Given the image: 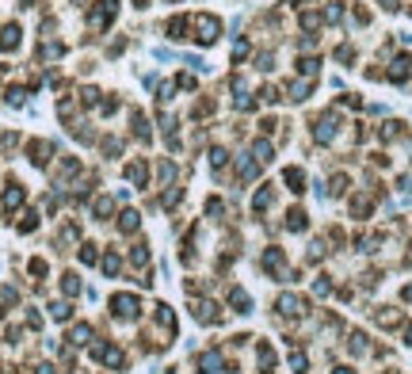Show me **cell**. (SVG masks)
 I'll return each instance as SVG.
<instances>
[{
	"instance_id": "obj_6",
	"label": "cell",
	"mask_w": 412,
	"mask_h": 374,
	"mask_svg": "<svg viewBox=\"0 0 412 374\" xmlns=\"http://www.w3.org/2000/svg\"><path fill=\"white\" fill-rule=\"evenodd\" d=\"M99 355H103V363H107V366H119V363H122V355H119L115 348H103Z\"/></svg>"
},
{
	"instance_id": "obj_2",
	"label": "cell",
	"mask_w": 412,
	"mask_h": 374,
	"mask_svg": "<svg viewBox=\"0 0 412 374\" xmlns=\"http://www.w3.org/2000/svg\"><path fill=\"white\" fill-rule=\"evenodd\" d=\"M115 309H119V317H134V309H137V302L130 294H122V298H115Z\"/></svg>"
},
{
	"instance_id": "obj_8",
	"label": "cell",
	"mask_w": 412,
	"mask_h": 374,
	"mask_svg": "<svg viewBox=\"0 0 412 374\" xmlns=\"http://www.w3.org/2000/svg\"><path fill=\"white\" fill-rule=\"evenodd\" d=\"M336 374H347V370H336Z\"/></svg>"
},
{
	"instance_id": "obj_4",
	"label": "cell",
	"mask_w": 412,
	"mask_h": 374,
	"mask_svg": "<svg viewBox=\"0 0 412 374\" xmlns=\"http://www.w3.org/2000/svg\"><path fill=\"white\" fill-rule=\"evenodd\" d=\"M16 42H19V27H8V31H4V38H0V46H4V50H12Z\"/></svg>"
},
{
	"instance_id": "obj_3",
	"label": "cell",
	"mask_w": 412,
	"mask_h": 374,
	"mask_svg": "<svg viewBox=\"0 0 412 374\" xmlns=\"http://www.w3.org/2000/svg\"><path fill=\"white\" fill-rule=\"evenodd\" d=\"M115 8H119V0H99V12H95V23H107V19L115 16Z\"/></svg>"
},
{
	"instance_id": "obj_5",
	"label": "cell",
	"mask_w": 412,
	"mask_h": 374,
	"mask_svg": "<svg viewBox=\"0 0 412 374\" xmlns=\"http://www.w3.org/2000/svg\"><path fill=\"white\" fill-rule=\"evenodd\" d=\"M279 309H283V313H298L301 305H298V298H290V294H286V298H279Z\"/></svg>"
},
{
	"instance_id": "obj_7",
	"label": "cell",
	"mask_w": 412,
	"mask_h": 374,
	"mask_svg": "<svg viewBox=\"0 0 412 374\" xmlns=\"http://www.w3.org/2000/svg\"><path fill=\"white\" fill-rule=\"evenodd\" d=\"M137 226V214H122V229H126V233H130V229H134Z\"/></svg>"
},
{
	"instance_id": "obj_1",
	"label": "cell",
	"mask_w": 412,
	"mask_h": 374,
	"mask_svg": "<svg viewBox=\"0 0 412 374\" xmlns=\"http://www.w3.org/2000/svg\"><path fill=\"white\" fill-rule=\"evenodd\" d=\"M198 38H202V42H214L218 38V19H198Z\"/></svg>"
}]
</instances>
